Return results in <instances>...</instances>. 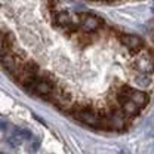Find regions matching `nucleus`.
<instances>
[{"mask_svg":"<svg viewBox=\"0 0 154 154\" xmlns=\"http://www.w3.org/2000/svg\"><path fill=\"white\" fill-rule=\"evenodd\" d=\"M21 85L27 91H30L31 94L40 96V98H48L54 92V85L45 77H37V76L24 77V80H21Z\"/></svg>","mask_w":154,"mask_h":154,"instance_id":"obj_1","label":"nucleus"},{"mask_svg":"<svg viewBox=\"0 0 154 154\" xmlns=\"http://www.w3.org/2000/svg\"><path fill=\"white\" fill-rule=\"evenodd\" d=\"M79 22H80V27L85 30V31H96L99 30L102 21L95 17V15H89V14H82L80 18H79Z\"/></svg>","mask_w":154,"mask_h":154,"instance_id":"obj_2","label":"nucleus"},{"mask_svg":"<svg viewBox=\"0 0 154 154\" xmlns=\"http://www.w3.org/2000/svg\"><path fill=\"white\" fill-rule=\"evenodd\" d=\"M54 24L57 27H59V28H64V30H74L76 28V24H74L73 18L68 14H65V12L55 14L54 15Z\"/></svg>","mask_w":154,"mask_h":154,"instance_id":"obj_3","label":"nucleus"},{"mask_svg":"<svg viewBox=\"0 0 154 154\" xmlns=\"http://www.w3.org/2000/svg\"><path fill=\"white\" fill-rule=\"evenodd\" d=\"M120 42L129 49V51H139L144 45L142 38L135 36V34H122L120 37Z\"/></svg>","mask_w":154,"mask_h":154,"instance_id":"obj_4","label":"nucleus"}]
</instances>
